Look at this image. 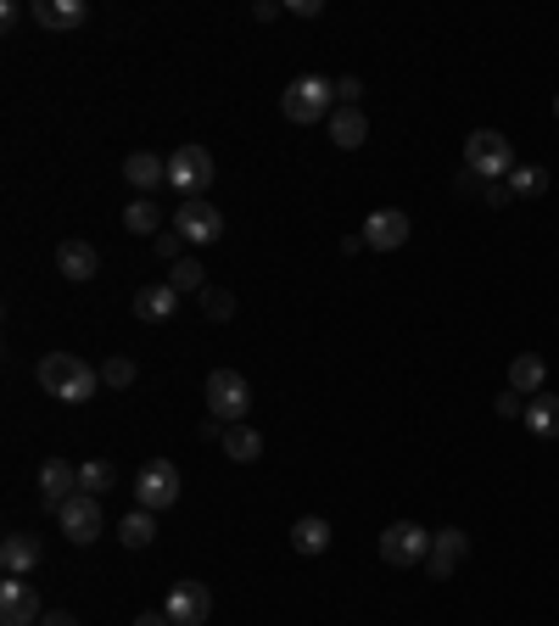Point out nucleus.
Instances as JSON below:
<instances>
[{
  "label": "nucleus",
  "instance_id": "obj_1",
  "mask_svg": "<svg viewBox=\"0 0 559 626\" xmlns=\"http://www.w3.org/2000/svg\"><path fill=\"white\" fill-rule=\"evenodd\" d=\"M34 381L56 403H89V397H96V386H102V370H89L84 358H73V352H45Z\"/></svg>",
  "mask_w": 559,
  "mask_h": 626
},
{
  "label": "nucleus",
  "instance_id": "obj_2",
  "mask_svg": "<svg viewBox=\"0 0 559 626\" xmlns=\"http://www.w3.org/2000/svg\"><path fill=\"white\" fill-rule=\"evenodd\" d=\"M330 107H336V78H319V73L292 78L286 96H280V113L292 124H319V118H330Z\"/></svg>",
  "mask_w": 559,
  "mask_h": 626
},
{
  "label": "nucleus",
  "instance_id": "obj_3",
  "mask_svg": "<svg viewBox=\"0 0 559 626\" xmlns=\"http://www.w3.org/2000/svg\"><path fill=\"white\" fill-rule=\"evenodd\" d=\"M464 168H471L476 179H504V173H515V146H509V135L476 129L471 140H464Z\"/></svg>",
  "mask_w": 559,
  "mask_h": 626
},
{
  "label": "nucleus",
  "instance_id": "obj_4",
  "mask_svg": "<svg viewBox=\"0 0 559 626\" xmlns=\"http://www.w3.org/2000/svg\"><path fill=\"white\" fill-rule=\"evenodd\" d=\"M246 409H252L246 375H241V370H213V375H208V414H213L219 425H241Z\"/></svg>",
  "mask_w": 559,
  "mask_h": 626
},
{
  "label": "nucleus",
  "instance_id": "obj_5",
  "mask_svg": "<svg viewBox=\"0 0 559 626\" xmlns=\"http://www.w3.org/2000/svg\"><path fill=\"white\" fill-rule=\"evenodd\" d=\"M168 185L184 197V202H197L208 185H213V151L208 146H179L168 157Z\"/></svg>",
  "mask_w": 559,
  "mask_h": 626
},
{
  "label": "nucleus",
  "instance_id": "obj_6",
  "mask_svg": "<svg viewBox=\"0 0 559 626\" xmlns=\"http://www.w3.org/2000/svg\"><path fill=\"white\" fill-rule=\"evenodd\" d=\"M173 498H179V470L168 459H146L140 476H135V503L162 514V509H173Z\"/></svg>",
  "mask_w": 559,
  "mask_h": 626
},
{
  "label": "nucleus",
  "instance_id": "obj_7",
  "mask_svg": "<svg viewBox=\"0 0 559 626\" xmlns=\"http://www.w3.org/2000/svg\"><path fill=\"white\" fill-rule=\"evenodd\" d=\"M425 554H431V531H425V526L392 520V526L381 531V560H387V565H420Z\"/></svg>",
  "mask_w": 559,
  "mask_h": 626
},
{
  "label": "nucleus",
  "instance_id": "obj_8",
  "mask_svg": "<svg viewBox=\"0 0 559 626\" xmlns=\"http://www.w3.org/2000/svg\"><path fill=\"white\" fill-rule=\"evenodd\" d=\"M56 520H62V531H67V543H96V537H102V498H89V492H78V498H67L62 509H56Z\"/></svg>",
  "mask_w": 559,
  "mask_h": 626
},
{
  "label": "nucleus",
  "instance_id": "obj_9",
  "mask_svg": "<svg viewBox=\"0 0 559 626\" xmlns=\"http://www.w3.org/2000/svg\"><path fill=\"white\" fill-rule=\"evenodd\" d=\"M162 615H168L173 626H208V615H213V593H208L202 582H173Z\"/></svg>",
  "mask_w": 559,
  "mask_h": 626
},
{
  "label": "nucleus",
  "instance_id": "obj_10",
  "mask_svg": "<svg viewBox=\"0 0 559 626\" xmlns=\"http://www.w3.org/2000/svg\"><path fill=\"white\" fill-rule=\"evenodd\" d=\"M173 230L191 241V246H208V241H219L224 235V219H219V208L213 202H179V213H173Z\"/></svg>",
  "mask_w": 559,
  "mask_h": 626
},
{
  "label": "nucleus",
  "instance_id": "obj_11",
  "mask_svg": "<svg viewBox=\"0 0 559 626\" xmlns=\"http://www.w3.org/2000/svg\"><path fill=\"white\" fill-rule=\"evenodd\" d=\"M45 609H40V593L23 582V576H7L0 582V626H34Z\"/></svg>",
  "mask_w": 559,
  "mask_h": 626
},
{
  "label": "nucleus",
  "instance_id": "obj_12",
  "mask_svg": "<svg viewBox=\"0 0 559 626\" xmlns=\"http://www.w3.org/2000/svg\"><path fill=\"white\" fill-rule=\"evenodd\" d=\"M358 235H363L369 252H398V246L409 241V213H398V208H376V213L363 219Z\"/></svg>",
  "mask_w": 559,
  "mask_h": 626
},
{
  "label": "nucleus",
  "instance_id": "obj_13",
  "mask_svg": "<svg viewBox=\"0 0 559 626\" xmlns=\"http://www.w3.org/2000/svg\"><path fill=\"white\" fill-rule=\"evenodd\" d=\"M464 554H471V537H464L458 526H442V531L431 537V554H425V565H431V576H436V582H447V576L464 565Z\"/></svg>",
  "mask_w": 559,
  "mask_h": 626
},
{
  "label": "nucleus",
  "instance_id": "obj_14",
  "mask_svg": "<svg viewBox=\"0 0 559 626\" xmlns=\"http://www.w3.org/2000/svg\"><path fill=\"white\" fill-rule=\"evenodd\" d=\"M40 498H45L51 509H62L67 498H78V465L45 459V465H40Z\"/></svg>",
  "mask_w": 559,
  "mask_h": 626
},
{
  "label": "nucleus",
  "instance_id": "obj_15",
  "mask_svg": "<svg viewBox=\"0 0 559 626\" xmlns=\"http://www.w3.org/2000/svg\"><path fill=\"white\" fill-rule=\"evenodd\" d=\"M124 179H129L140 197H151V191L168 185V162L157 151H135V157H124Z\"/></svg>",
  "mask_w": 559,
  "mask_h": 626
},
{
  "label": "nucleus",
  "instance_id": "obj_16",
  "mask_svg": "<svg viewBox=\"0 0 559 626\" xmlns=\"http://www.w3.org/2000/svg\"><path fill=\"white\" fill-rule=\"evenodd\" d=\"M56 268H62V275L67 280H96V268H102V257H96V246H89V241H62L56 246Z\"/></svg>",
  "mask_w": 559,
  "mask_h": 626
},
{
  "label": "nucleus",
  "instance_id": "obj_17",
  "mask_svg": "<svg viewBox=\"0 0 559 626\" xmlns=\"http://www.w3.org/2000/svg\"><path fill=\"white\" fill-rule=\"evenodd\" d=\"M0 565H7V576H29V571L40 565V537L12 531L7 543H0Z\"/></svg>",
  "mask_w": 559,
  "mask_h": 626
},
{
  "label": "nucleus",
  "instance_id": "obj_18",
  "mask_svg": "<svg viewBox=\"0 0 559 626\" xmlns=\"http://www.w3.org/2000/svg\"><path fill=\"white\" fill-rule=\"evenodd\" d=\"M135 314L146 319V325H162V319H173L179 314V291L162 280V286H146V291H135Z\"/></svg>",
  "mask_w": 559,
  "mask_h": 626
},
{
  "label": "nucleus",
  "instance_id": "obj_19",
  "mask_svg": "<svg viewBox=\"0 0 559 626\" xmlns=\"http://www.w3.org/2000/svg\"><path fill=\"white\" fill-rule=\"evenodd\" d=\"M89 18L84 0H34V23L40 29H78Z\"/></svg>",
  "mask_w": 559,
  "mask_h": 626
},
{
  "label": "nucleus",
  "instance_id": "obj_20",
  "mask_svg": "<svg viewBox=\"0 0 559 626\" xmlns=\"http://www.w3.org/2000/svg\"><path fill=\"white\" fill-rule=\"evenodd\" d=\"M292 549L308 554V560L325 554V549H330V520H325V514H303V520L292 526Z\"/></svg>",
  "mask_w": 559,
  "mask_h": 626
},
{
  "label": "nucleus",
  "instance_id": "obj_21",
  "mask_svg": "<svg viewBox=\"0 0 559 626\" xmlns=\"http://www.w3.org/2000/svg\"><path fill=\"white\" fill-rule=\"evenodd\" d=\"M542 381H548V364L537 352H520L515 364H509V392H520V397H537L542 392Z\"/></svg>",
  "mask_w": 559,
  "mask_h": 626
},
{
  "label": "nucleus",
  "instance_id": "obj_22",
  "mask_svg": "<svg viewBox=\"0 0 559 626\" xmlns=\"http://www.w3.org/2000/svg\"><path fill=\"white\" fill-rule=\"evenodd\" d=\"M219 447H224L235 465H257V459H263V436H257L252 425H224V442H219Z\"/></svg>",
  "mask_w": 559,
  "mask_h": 626
},
{
  "label": "nucleus",
  "instance_id": "obj_23",
  "mask_svg": "<svg viewBox=\"0 0 559 626\" xmlns=\"http://www.w3.org/2000/svg\"><path fill=\"white\" fill-rule=\"evenodd\" d=\"M330 140H336L341 151H358V146L369 140V118H363L358 107H341V113L330 118Z\"/></svg>",
  "mask_w": 559,
  "mask_h": 626
},
{
  "label": "nucleus",
  "instance_id": "obj_24",
  "mask_svg": "<svg viewBox=\"0 0 559 626\" xmlns=\"http://www.w3.org/2000/svg\"><path fill=\"white\" fill-rule=\"evenodd\" d=\"M526 425H531V436L553 442V436H559V397H553V392H537V397L526 403Z\"/></svg>",
  "mask_w": 559,
  "mask_h": 626
},
{
  "label": "nucleus",
  "instance_id": "obj_25",
  "mask_svg": "<svg viewBox=\"0 0 559 626\" xmlns=\"http://www.w3.org/2000/svg\"><path fill=\"white\" fill-rule=\"evenodd\" d=\"M162 224H168V219H162V208H157L151 197H140V202L124 208V230H135V235H151V241H157Z\"/></svg>",
  "mask_w": 559,
  "mask_h": 626
},
{
  "label": "nucleus",
  "instance_id": "obj_26",
  "mask_svg": "<svg viewBox=\"0 0 559 626\" xmlns=\"http://www.w3.org/2000/svg\"><path fill=\"white\" fill-rule=\"evenodd\" d=\"M168 286H173L179 297H191V291L202 297V291H208V268H202L197 257H179V263H168Z\"/></svg>",
  "mask_w": 559,
  "mask_h": 626
},
{
  "label": "nucleus",
  "instance_id": "obj_27",
  "mask_svg": "<svg viewBox=\"0 0 559 626\" xmlns=\"http://www.w3.org/2000/svg\"><path fill=\"white\" fill-rule=\"evenodd\" d=\"M118 537H124V549H151V537H157V514H151V509H129L124 526H118Z\"/></svg>",
  "mask_w": 559,
  "mask_h": 626
},
{
  "label": "nucleus",
  "instance_id": "obj_28",
  "mask_svg": "<svg viewBox=\"0 0 559 626\" xmlns=\"http://www.w3.org/2000/svg\"><path fill=\"white\" fill-rule=\"evenodd\" d=\"M118 487V470L107 465V459H89V465H78V492H89V498H96V492H113Z\"/></svg>",
  "mask_w": 559,
  "mask_h": 626
},
{
  "label": "nucleus",
  "instance_id": "obj_29",
  "mask_svg": "<svg viewBox=\"0 0 559 626\" xmlns=\"http://www.w3.org/2000/svg\"><path fill=\"white\" fill-rule=\"evenodd\" d=\"M542 191H548V168L515 162V173H509V197H542Z\"/></svg>",
  "mask_w": 559,
  "mask_h": 626
},
{
  "label": "nucleus",
  "instance_id": "obj_30",
  "mask_svg": "<svg viewBox=\"0 0 559 626\" xmlns=\"http://www.w3.org/2000/svg\"><path fill=\"white\" fill-rule=\"evenodd\" d=\"M202 314L224 325V319H235V297H230L224 286H208V291H202Z\"/></svg>",
  "mask_w": 559,
  "mask_h": 626
},
{
  "label": "nucleus",
  "instance_id": "obj_31",
  "mask_svg": "<svg viewBox=\"0 0 559 626\" xmlns=\"http://www.w3.org/2000/svg\"><path fill=\"white\" fill-rule=\"evenodd\" d=\"M102 386H135V358H107V364H102Z\"/></svg>",
  "mask_w": 559,
  "mask_h": 626
},
{
  "label": "nucleus",
  "instance_id": "obj_32",
  "mask_svg": "<svg viewBox=\"0 0 559 626\" xmlns=\"http://www.w3.org/2000/svg\"><path fill=\"white\" fill-rule=\"evenodd\" d=\"M184 246H191V241H184L179 230H162V235H157V257H162V263H179Z\"/></svg>",
  "mask_w": 559,
  "mask_h": 626
},
{
  "label": "nucleus",
  "instance_id": "obj_33",
  "mask_svg": "<svg viewBox=\"0 0 559 626\" xmlns=\"http://www.w3.org/2000/svg\"><path fill=\"white\" fill-rule=\"evenodd\" d=\"M358 96H363V84H358L352 73H341V78H336V102H341V107H352Z\"/></svg>",
  "mask_w": 559,
  "mask_h": 626
},
{
  "label": "nucleus",
  "instance_id": "obj_34",
  "mask_svg": "<svg viewBox=\"0 0 559 626\" xmlns=\"http://www.w3.org/2000/svg\"><path fill=\"white\" fill-rule=\"evenodd\" d=\"M498 414H504V420H520V414H526V397H520V392H498Z\"/></svg>",
  "mask_w": 559,
  "mask_h": 626
},
{
  "label": "nucleus",
  "instance_id": "obj_35",
  "mask_svg": "<svg viewBox=\"0 0 559 626\" xmlns=\"http://www.w3.org/2000/svg\"><path fill=\"white\" fill-rule=\"evenodd\" d=\"M286 12H292V18H319L325 7H319V0H286Z\"/></svg>",
  "mask_w": 559,
  "mask_h": 626
},
{
  "label": "nucleus",
  "instance_id": "obj_36",
  "mask_svg": "<svg viewBox=\"0 0 559 626\" xmlns=\"http://www.w3.org/2000/svg\"><path fill=\"white\" fill-rule=\"evenodd\" d=\"M34 626H78V620H73V615H67V609H45V615H40V620H34Z\"/></svg>",
  "mask_w": 559,
  "mask_h": 626
},
{
  "label": "nucleus",
  "instance_id": "obj_37",
  "mask_svg": "<svg viewBox=\"0 0 559 626\" xmlns=\"http://www.w3.org/2000/svg\"><path fill=\"white\" fill-rule=\"evenodd\" d=\"M135 626H173L162 609H146V615H135Z\"/></svg>",
  "mask_w": 559,
  "mask_h": 626
},
{
  "label": "nucleus",
  "instance_id": "obj_38",
  "mask_svg": "<svg viewBox=\"0 0 559 626\" xmlns=\"http://www.w3.org/2000/svg\"><path fill=\"white\" fill-rule=\"evenodd\" d=\"M553 118H559V96H553Z\"/></svg>",
  "mask_w": 559,
  "mask_h": 626
}]
</instances>
